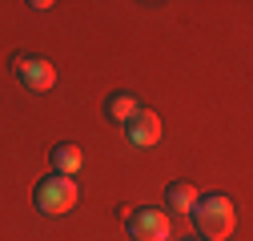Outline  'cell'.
Segmentation results:
<instances>
[{"label": "cell", "mask_w": 253, "mask_h": 241, "mask_svg": "<svg viewBox=\"0 0 253 241\" xmlns=\"http://www.w3.org/2000/svg\"><path fill=\"white\" fill-rule=\"evenodd\" d=\"M197 221V229L209 237V241H225L237 225V213H233V201L225 193H209V197H197V205L189 209Z\"/></svg>", "instance_id": "6da1fadb"}, {"label": "cell", "mask_w": 253, "mask_h": 241, "mask_svg": "<svg viewBox=\"0 0 253 241\" xmlns=\"http://www.w3.org/2000/svg\"><path fill=\"white\" fill-rule=\"evenodd\" d=\"M77 181L73 177H44V181H37V189H33V201H37V209L41 213H69V209L77 205Z\"/></svg>", "instance_id": "7a4b0ae2"}, {"label": "cell", "mask_w": 253, "mask_h": 241, "mask_svg": "<svg viewBox=\"0 0 253 241\" xmlns=\"http://www.w3.org/2000/svg\"><path fill=\"white\" fill-rule=\"evenodd\" d=\"M125 217H129V237L133 241H169L173 237V225L165 217V209H125Z\"/></svg>", "instance_id": "3957f363"}, {"label": "cell", "mask_w": 253, "mask_h": 241, "mask_svg": "<svg viewBox=\"0 0 253 241\" xmlns=\"http://www.w3.org/2000/svg\"><path fill=\"white\" fill-rule=\"evenodd\" d=\"M12 73L20 77L24 88H33V93H48V88L56 84V69L48 65L44 56H24V52H16V56H12Z\"/></svg>", "instance_id": "277c9868"}, {"label": "cell", "mask_w": 253, "mask_h": 241, "mask_svg": "<svg viewBox=\"0 0 253 241\" xmlns=\"http://www.w3.org/2000/svg\"><path fill=\"white\" fill-rule=\"evenodd\" d=\"M125 137H129V145L137 149H149L161 141V117H157L153 109H137L129 120H125Z\"/></svg>", "instance_id": "5b68a950"}, {"label": "cell", "mask_w": 253, "mask_h": 241, "mask_svg": "<svg viewBox=\"0 0 253 241\" xmlns=\"http://www.w3.org/2000/svg\"><path fill=\"white\" fill-rule=\"evenodd\" d=\"M84 165V153H81V145H56L52 149V169H56V177H73L77 169Z\"/></svg>", "instance_id": "8992f818"}, {"label": "cell", "mask_w": 253, "mask_h": 241, "mask_svg": "<svg viewBox=\"0 0 253 241\" xmlns=\"http://www.w3.org/2000/svg\"><path fill=\"white\" fill-rule=\"evenodd\" d=\"M165 201L177 213H189V209L197 205V189L189 185V181H173V185H165Z\"/></svg>", "instance_id": "52a82bcc"}, {"label": "cell", "mask_w": 253, "mask_h": 241, "mask_svg": "<svg viewBox=\"0 0 253 241\" xmlns=\"http://www.w3.org/2000/svg\"><path fill=\"white\" fill-rule=\"evenodd\" d=\"M137 109H141V101H137L133 93H113V97L105 101V113H109V120H117V125H125Z\"/></svg>", "instance_id": "ba28073f"}, {"label": "cell", "mask_w": 253, "mask_h": 241, "mask_svg": "<svg viewBox=\"0 0 253 241\" xmlns=\"http://www.w3.org/2000/svg\"><path fill=\"white\" fill-rule=\"evenodd\" d=\"M181 241H197V237H181Z\"/></svg>", "instance_id": "9c48e42d"}]
</instances>
